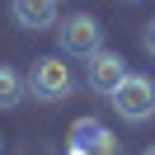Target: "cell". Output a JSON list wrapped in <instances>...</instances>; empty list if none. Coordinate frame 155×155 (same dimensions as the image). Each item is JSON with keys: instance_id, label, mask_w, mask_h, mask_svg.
I'll return each instance as SVG.
<instances>
[{"instance_id": "cell-5", "label": "cell", "mask_w": 155, "mask_h": 155, "mask_svg": "<svg viewBox=\"0 0 155 155\" xmlns=\"http://www.w3.org/2000/svg\"><path fill=\"white\" fill-rule=\"evenodd\" d=\"M71 146L85 155H117L122 146L113 141V132H108L104 122H94V117H80L75 127H71Z\"/></svg>"}, {"instance_id": "cell-8", "label": "cell", "mask_w": 155, "mask_h": 155, "mask_svg": "<svg viewBox=\"0 0 155 155\" xmlns=\"http://www.w3.org/2000/svg\"><path fill=\"white\" fill-rule=\"evenodd\" d=\"M146 52H150V57H155V19L146 24Z\"/></svg>"}, {"instance_id": "cell-9", "label": "cell", "mask_w": 155, "mask_h": 155, "mask_svg": "<svg viewBox=\"0 0 155 155\" xmlns=\"http://www.w3.org/2000/svg\"><path fill=\"white\" fill-rule=\"evenodd\" d=\"M141 155H155V146H146V150H141Z\"/></svg>"}, {"instance_id": "cell-7", "label": "cell", "mask_w": 155, "mask_h": 155, "mask_svg": "<svg viewBox=\"0 0 155 155\" xmlns=\"http://www.w3.org/2000/svg\"><path fill=\"white\" fill-rule=\"evenodd\" d=\"M24 89H28V85H24L19 71H14V66H0V108H14L24 99Z\"/></svg>"}, {"instance_id": "cell-3", "label": "cell", "mask_w": 155, "mask_h": 155, "mask_svg": "<svg viewBox=\"0 0 155 155\" xmlns=\"http://www.w3.org/2000/svg\"><path fill=\"white\" fill-rule=\"evenodd\" d=\"M61 52L66 57H94L99 47H104V28H99V19L94 14H71V19H61Z\"/></svg>"}, {"instance_id": "cell-1", "label": "cell", "mask_w": 155, "mask_h": 155, "mask_svg": "<svg viewBox=\"0 0 155 155\" xmlns=\"http://www.w3.org/2000/svg\"><path fill=\"white\" fill-rule=\"evenodd\" d=\"M71 89H75V75H71L66 57H38L28 71V94L42 99V104H57V99H66Z\"/></svg>"}, {"instance_id": "cell-2", "label": "cell", "mask_w": 155, "mask_h": 155, "mask_svg": "<svg viewBox=\"0 0 155 155\" xmlns=\"http://www.w3.org/2000/svg\"><path fill=\"white\" fill-rule=\"evenodd\" d=\"M108 99H113L117 117H127V122H150L155 117V80H146V75H132L127 71V80Z\"/></svg>"}, {"instance_id": "cell-6", "label": "cell", "mask_w": 155, "mask_h": 155, "mask_svg": "<svg viewBox=\"0 0 155 155\" xmlns=\"http://www.w3.org/2000/svg\"><path fill=\"white\" fill-rule=\"evenodd\" d=\"M57 0H14V19L24 24V28H33V33H42V28H52L57 24Z\"/></svg>"}, {"instance_id": "cell-4", "label": "cell", "mask_w": 155, "mask_h": 155, "mask_svg": "<svg viewBox=\"0 0 155 155\" xmlns=\"http://www.w3.org/2000/svg\"><path fill=\"white\" fill-rule=\"evenodd\" d=\"M85 80H89V89H94V94H113V89L127 80V61L117 57V52L99 47L94 57H89V71H85Z\"/></svg>"}]
</instances>
